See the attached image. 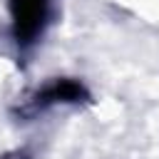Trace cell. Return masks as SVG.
Listing matches in <instances>:
<instances>
[{
	"mask_svg": "<svg viewBox=\"0 0 159 159\" xmlns=\"http://www.w3.org/2000/svg\"><path fill=\"white\" fill-rule=\"evenodd\" d=\"M12 32L20 45H27L37 37L47 17V0H10Z\"/></svg>",
	"mask_w": 159,
	"mask_h": 159,
	"instance_id": "6da1fadb",
	"label": "cell"
},
{
	"mask_svg": "<svg viewBox=\"0 0 159 159\" xmlns=\"http://www.w3.org/2000/svg\"><path fill=\"white\" fill-rule=\"evenodd\" d=\"M45 97H47V99H55V102H82V99L87 97V92H84V87L77 84V82L62 80V82H57Z\"/></svg>",
	"mask_w": 159,
	"mask_h": 159,
	"instance_id": "7a4b0ae2",
	"label": "cell"
}]
</instances>
